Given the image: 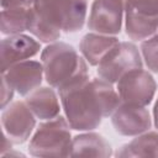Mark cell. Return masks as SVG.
I'll return each instance as SVG.
<instances>
[{"instance_id": "ac0fdd59", "label": "cell", "mask_w": 158, "mask_h": 158, "mask_svg": "<svg viewBox=\"0 0 158 158\" xmlns=\"http://www.w3.org/2000/svg\"><path fill=\"white\" fill-rule=\"evenodd\" d=\"M141 53L147 68L154 73H158V33L142 42Z\"/></svg>"}, {"instance_id": "6da1fadb", "label": "cell", "mask_w": 158, "mask_h": 158, "mask_svg": "<svg viewBox=\"0 0 158 158\" xmlns=\"http://www.w3.org/2000/svg\"><path fill=\"white\" fill-rule=\"evenodd\" d=\"M58 91L65 117L77 131L95 130L101 120L112 115L122 102L117 90L101 78L89 80L86 77Z\"/></svg>"}, {"instance_id": "9c48e42d", "label": "cell", "mask_w": 158, "mask_h": 158, "mask_svg": "<svg viewBox=\"0 0 158 158\" xmlns=\"http://www.w3.org/2000/svg\"><path fill=\"white\" fill-rule=\"evenodd\" d=\"M111 116L112 126L122 136H138L149 130L152 125L146 106L121 102Z\"/></svg>"}, {"instance_id": "5b68a950", "label": "cell", "mask_w": 158, "mask_h": 158, "mask_svg": "<svg viewBox=\"0 0 158 158\" xmlns=\"http://www.w3.org/2000/svg\"><path fill=\"white\" fill-rule=\"evenodd\" d=\"M142 68L138 48L131 42H118L98 64V74L105 81L117 83L131 70Z\"/></svg>"}, {"instance_id": "2e32d148", "label": "cell", "mask_w": 158, "mask_h": 158, "mask_svg": "<svg viewBox=\"0 0 158 158\" xmlns=\"http://www.w3.org/2000/svg\"><path fill=\"white\" fill-rule=\"evenodd\" d=\"M116 157H158V132H143L115 153Z\"/></svg>"}, {"instance_id": "7c38bea8", "label": "cell", "mask_w": 158, "mask_h": 158, "mask_svg": "<svg viewBox=\"0 0 158 158\" xmlns=\"http://www.w3.org/2000/svg\"><path fill=\"white\" fill-rule=\"evenodd\" d=\"M118 43V40L115 36L101 35L96 32L86 33L80 43L79 49L84 59L90 65H96L102 60V58Z\"/></svg>"}, {"instance_id": "8992f818", "label": "cell", "mask_w": 158, "mask_h": 158, "mask_svg": "<svg viewBox=\"0 0 158 158\" xmlns=\"http://www.w3.org/2000/svg\"><path fill=\"white\" fill-rule=\"evenodd\" d=\"M116 84L122 102L139 106H147L157 90L156 80L149 72L142 68L128 72Z\"/></svg>"}, {"instance_id": "5bb4252c", "label": "cell", "mask_w": 158, "mask_h": 158, "mask_svg": "<svg viewBox=\"0 0 158 158\" xmlns=\"http://www.w3.org/2000/svg\"><path fill=\"white\" fill-rule=\"evenodd\" d=\"M125 28L133 41H144L158 31V16H148L125 7Z\"/></svg>"}, {"instance_id": "ba28073f", "label": "cell", "mask_w": 158, "mask_h": 158, "mask_svg": "<svg viewBox=\"0 0 158 158\" xmlns=\"http://www.w3.org/2000/svg\"><path fill=\"white\" fill-rule=\"evenodd\" d=\"M35 117L26 101H14L9 104L2 109L1 114L4 133L15 144L26 142L35 128Z\"/></svg>"}, {"instance_id": "4fadbf2b", "label": "cell", "mask_w": 158, "mask_h": 158, "mask_svg": "<svg viewBox=\"0 0 158 158\" xmlns=\"http://www.w3.org/2000/svg\"><path fill=\"white\" fill-rule=\"evenodd\" d=\"M25 101L33 115L41 120L57 117L60 111L57 94L52 88H40L33 90L27 95Z\"/></svg>"}, {"instance_id": "7a4b0ae2", "label": "cell", "mask_w": 158, "mask_h": 158, "mask_svg": "<svg viewBox=\"0 0 158 158\" xmlns=\"http://www.w3.org/2000/svg\"><path fill=\"white\" fill-rule=\"evenodd\" d=\"M86 10V0H35L28 31L41 42L53 43L62 32L81 30Z\"/></svg>"}, {"instance_id": "3957f363", "label": "cell", "mask_w": 158, "mask_h": 158, "mask_svg": "<svg viewBox=\"0 0 158 158\" xmlns=\"http://www.w3.org/2000/svg\"><path fill=\"white\" fill-rule=\"evenodd\" d=\"M44 79L58 90L68 84L86 78L88 65L77 51L64 42H53L41 53Z\"/></svg>"}, {"instance_id": "7402d4cb", "label": "cell", "mask_w": 158, "mask_h": 158, "mask_svg": "<svg viewBox=\"0 0 158 158\" xmlns=\"http://www.w3.org/2000/svg\"><path fill=\"white\" fill-rule=\"evenodd\" d=\"M153 120H154V126L158 128V99L154 104V109H153Z\"/></svg>"}, {"instance_id": "277c9868", "label": "cell", "mask_w": 158, "mask_h": 158, "mask_svg": "<svg viewBox=\"0 0 158 158\" xmlns=\"http://www.w3.org/2000/svg\"><path fill=\"white\" fill-rule=\"evenodd\" d=\"M70 128L68 120L62 116L46 120L38 126L30 141V153L36 157L69 156Z\"/></svg>"}, {"instance_id": "e0dca14e", "label": "cell", "mask_w": 158, "mask_h": 158, "mask_svg": "<svg viewBox=\"0 0 158 158\" xmlns=\"http://www.w3.org/2000/svg\"><path fill=\"white\" fill-rule=\"evenodd\" d=\"M32 16L31 7H7L1 10V33L16 35L28 31Z\"/></svg>"}, {"instance_id": "52a82bcc", "label": "cell", "mask_w": 158, "mask_h": 158, "mask_svg": "<svg viewBox=\"0 0 158 158\" xmlns=\"http://www.w3.org/2000/svg\"><path fill=\"white\" fill-rule=\"evenodd\" d=\"M125 0H94L90 7L88 28L93 32L114 36L121 31Z\"/></svg>"}, {"instance_id": "8fae6325", "label": "cell", "mask_w": 158, "mask_h": 158, "mask_svg": "<svg viewBox=\"0 0 158 158\" xmlns=\"http://www.w3.org/2000/svg\"><path fill=\"white\" fill-rule=\"evenodd\" d=\"M41 49L40 42L23 33L9 35L1 41V73L11 65L27 60Z\"/></svg>"}, {"instance_id": "ffe728a7", "label": "cell", "mask_w": 158, "mask_h": 158, "mask_svg": "<svg viewBox=\"0 0 158 158\" xmlns=\"http://www.w3.org/2000/svg\"><path fill=\"white\" fill-rule=\"evenodd\" d=\"M14 93H15L14 88L2 77V80H1V109L6 107L10 104V101L14 98Z\"/></svg>"}, {"instance_id": "9a60e30c", "label": "cell", "mask_w": 158, "mask_h": 158, "mask_svg": "<svg viewBox=\"0 0 158 158\" xmlns=\"http://www.w3.org/2000/svg\"><path fill=\"white\" fill-rule=\"evenodd\" d=\"M112 154L109 142L100 135L86 132L75 136L72 139L69 156L110 157Z\"/></svg>"}, {"instance_id": "44dd1931", "label": "cell", "mask_w": 158, "mask_h": 158, "mask_svg": "<svg viewBox=\"0 0 158 158\" xmlns=\"http://www.w3.org/2000/svg\"><path fill=\"white\" fill-rule=\"evenodd\" d=\"M35 0H1V7H31Z\"/></svg>"}, {"instance_id": "d6986e66", "label": "cell", "mask_w": 158, "mask_h": 158, "mask_svg": "<svg viewBox=\"0 0 158 158\" xmlns=\"http://www.w3.org/2000/svg\"><path fill=\"white\" fill-rule=\"evenodd\" d=\"M125 7L148 16H158V0H125Z\"/></svg>"}, {"instance_id": "30bf717a", "label": "cell", "mask_w": 158, "mask_h": 158, "mask_svg": "<svg viewBox=\"0 0 158 158\" xmlns=\"http://www.w3.org/2000/svg\"><path fill=\"white\" fill-rule=\"evenodd\" d=\"M2 77L20 95H28L41 85L43 65L36 60H22L2 72Z\"/></svg>"}]
</instances>
